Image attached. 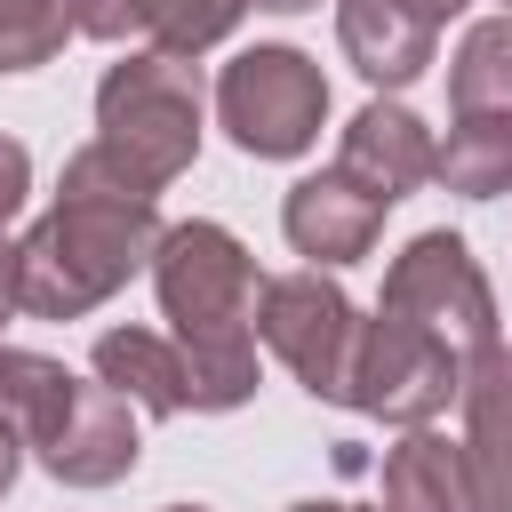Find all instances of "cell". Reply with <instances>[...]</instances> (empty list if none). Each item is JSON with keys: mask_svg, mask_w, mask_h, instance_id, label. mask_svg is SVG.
Listing matches in <instances>:
<instances>
[{"mask_svg": "<svg viewBox=\"0 0 512 512\" xmlns=\"http://www.w3.org/2000/svg\"><path fill=\"white\" fill-rule=\"evenodd\" d=\"M248 256L232 248V232L216 224H192V232H168V256H160V296L176 312V328L192 336V360H184V392L200 408H232L248 392V352H240V312H248Z\"/></svg>", "mask_w": 512, "mask_h": 512, "instance_id": "6da1fadb", "label": "cell"}, {"mask_svg": "<svg viewBox=\"0 0 512 512\" xmlns=\"http://www.w3.org/2000/svg\"><path fill=\"white\" fill-rule=\"evenodd\" d=\"M136 192H152L184 152H192V88L160 56L128 64L104 80V144H96Z\"/></svg>", "mask_w": 512, "mask_h": 512, "instance_id": "7a4b0ae2", "label": "cell"}, {"mask_svg": "<svg viewBox=\"0 0 512 512\" xmlns=\"http://www.w3.org/2000/svg\"><path fill=\"white\" fill-rule=\"evenodd\" d=\"M320 104H328V88L296 48H256L224 72V128L264 160L304 152L312 128H320Z\"/></svg>", "mask_w": 512, "mask_h": 512, "instance_id": "3957f363", "label": "cell"}, {"mask_svg": "<svg viewBox=\"0 0 512 512\" xmlns=\"http://www.w3.org/2000/svg\"><path fill=\"white\" fill-rule=\"evenodd\" d=\"M392 312L416 320V328L440 336V344H448V328H456V344H480V336H488V288H480L464 240L424 232V240L400 256V272H392Z\"/></svg>", "mask_w": 512, "mask_h": 512, "instance_id": "277c9868", "label": "cell"}, {"mask_svg": "<svg viewBox=\"0 0 512 512\" xmlns=\"http://www.w3.org/2000/svg\"><path fill=\"white\" fill-rule=\"evenodd\" d=\"M360 384L344 392V400H360V408H384V416H424V408H440L448 400V344L440 336H424L416 320H384L376 336H368V352H360V368H352Z\"/></svg>", "mask_w": 512, "mask_h": 512, "instance_id": "5b68a950", "label": "cell"}, {"mask_svg": "<svg viewBox=\"0 0 512 512\" xmlns=\"http://www.w3.org/2000/svg\"><path fill=\"white\" fill-rule=\"evenodd\" d=\"M272 344L296 360V376L312 384V392H344V344H352V312H344V296L336 288H320V280H280L272 288Z\"/></svg>", "mask_w": 512, "mask_h": 512, "instance_id": "8992f818", "label": "cell"}, {"mask_svg": "<svg viewBox=\"0 0 512 512\" xmlns=\"http://www.w3.org/2000/svg\"><path fill=\"white\" fill-rule=\"evenodd\" d=\"M376 216H384V200H376V192H360V184L336 168V176L296 184V200H288V240H296L304 256H320V264H344V256H360V248H368Z\"/></svg>", "mask_w": 512, "mask_h": 512, "instance_id": "52a82bcc", "label": "cell"}, {"mask_svg": "<svg viewBox=\"0 0 512 512\" xmlns=\"http://www.w3.org/2000/svg\"><path fill=\"white\" fill-rule=\"evenodd\" d=\"M432 168V144H424V128L408 120V112H392V104H368L360 120H352V136H344V176L360 184V192H376V200H400L416 176Z\"/></svg>", "mask_w": 512, "mask_h": 512, "instance_id": "ba28073f", "label": "cell"}, {"mask_svg": "<svg viewBox=\"0 0 512 512\" xmlns=\"http://www.w3.org/2000/svg\"><path fill=\"white\" fill-rule=\"evenodd\" d=\"M344 48L360 56L368 80H416L432 48V8L424 0H344Z\"/></svg>", "mask_w": 512, "mask_h": 512, "instance_id": "9c48e42d", "label": "cell"}, {"mask_svg": "<svg viewBox=\"0 0 512 512\" xmlns=\"http://www.w3.org/2000/svg\"><path fill=\"white\" fill-rule=\"evenodd\" d=\"M232 8L240 0H88L80 8V24L88 32H128V24H144V32H160L168 48H200V40H216L224 24H232Z\"/></svg>", "mask_w": 512, "mask_h": 512, "instance_id": "30bf717a", "label": "cell"}, {"mask_svg": "<svg viewBox=\"0 0 512 512\" xmlns=\"http://www.w3.org/2000/svg\"><path fill=\"white\" fill-rule=\"evenodd\" d=\"M96 368H104L120 392H136L144 408H160V416L192 400V392H184V360H176V352H160V344H152V336H136V328H128V336H104V344H96Z\"/></svg>", "mask_w": 512, "mask_h": 512, "instance_id": "8fae6325", "label": "cell"}, {"mask_svg": "<svg viewBox=\"0 0 512 512\" xmlns=\"http://www.w3.org/2000/svg\"><path fill=\"white\" fill-rule=\"evenodd\" d=\"M392 504L400 512H464V464L440 440H408L392 456Z\"/></svg>", "mask_w": 512, "mask_h": 512, "instance_id": "7c38bea8", "label": "cell"}, {"mask_svg": "<svg viewBox=\"0 0 512 512\" xmlns=\"http://www.w3.org/2000/svg\"><path fill=\"white\" fill-rule=\"evenodd\" d=\"M448 184H464V192H496V184H512V112H496V120H464L456 128V144L432 160Z\"/></svg>", "mask_w": 512, "mask_h": 512, "instance_id": "4fadbf2b", "label": "cell"}, {"mask_svg": "<svg viewBox=\"0 0 512 512\" xmlns=\"http://www.w3.org/2000/svg\"><path fill=\"white\" fill-rule=\"evenodd\" d=\"M456 104H464V112H512V32H504V24H488V32L464 40Z\"/></svg>", "mask_w": 512, "mask_h": 512, "instance_id": "5bb4252c", "label": "cell"}, {"mask_svg": "<svg viewBox=\"0 0 512 512\" xmlns=\"http://www.w3.org/2000/svg\"><path fill=\"white\" fill-rule=\"evenodd\" d=\"M64 40V8L56 0H0V72L40 64Z\"/></svg>", "mask_w": 512, "mask_h": 512, "instance_id": "9a60e30c", "label": "cell"}, {"mask_svg": "<svg viewBox=\"0 0 512 512\" xmlns=\"http://www.w3.org/2000/svg\"><path fill=\"white\" fill-rule=\"evenodd\" d=\"M16 200H24V152H16V144H0V216H8Z\"/></svg>", "mask_w": 512, "mask_h": 512, "instance_id": "2e32d148", "label": "cell"}, {"mask_svg": "<svg viewBox=\"0 0 512 512\" xmlns=\"http://www.w3.org/2000/svg\"><path fill=\"white\" fill-rule=\"evenodd\" d=\"M8 472H16V456H8V416H0V488H8Z\"/></svg>", "mask_w": 512, "mask_h": 512, "instance_id": "e0dca14e", "label": "cell"}, {"mask_svg": "<svg viewBox=\"0 0 512 512\" xmlns=\"http://www.w3.org/2000/svg\"><path fill=\"white\" fill-rule=\"evenodd\" d=\"M424 8H432V16H448V8H464V0H424Z\"/></svg>", "mask_w": 512, "mask_h": 512, "instance_id": "ac0fdd59", "label": "cell"}, {"mask_svg": "<svg viewBox=\"0 0 512 512\" xmlns=\"http://www.w3.org/2000/svg\"><path fill=\"white\" fill-rule=\"evenodd\" d=\"M264 8H304V0H264Z\"/></svg>", "mask_w": 512, "mask_h": 512, "instance_id": "d6986e66", "label": "cell"}]
</instances>
